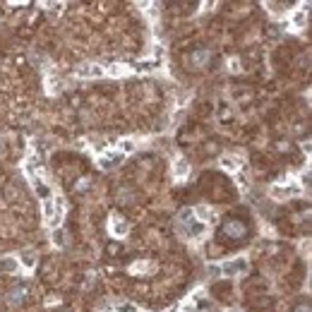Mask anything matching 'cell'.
Returning a JSON list of instances; mask_svg holds the SVG:
<instances>
[{
	"mask_svg": "<svg viewBox=\"0 0 312 312\" xmlns=\"http://www.w3.org/2000/svg\"><path fill=\"white\" fill-rule=\"evenodd\" d=\"M178 233L183 238H192V240H200V238L207 236V226H204L202 221H197V216H194V209H183L180 214H178Z\"/></svg>",
	"mask_w": 312,
	"mask_h": 312,
	"instance_id": "1",
	"label": "cell"
},
{
	"mask_svg": "<svg viewBox=\"0 0 312 312\" xmlns=\"http://www.w3.org/2000/svg\"><path fill=\"white\" fill-rule=\"evenodd\" d=\"M41 211H43V221H46V226L48 228H60L63 216H65V200H63V194L55 190L48 200H43L41 202Z\"/></svg>",
	"mask_w": 312,
	"mask_h": 312,
	"instance_id": "2",
	"label": "cell"
},
{
	"mask_svg": "<svg viewBox=\"0 0 312 312\" xmlns=\"http://www.w3.org/2000/svg\"><path fill=\"white\" fill-rule=\"evenodd\" d=\"M247 267H250V262H247V257H233V260H226L219 264V271L223 274V276H240V274H245L247 271Z\"/></svg>",
	"mask_w": 312,
	"mask_h": 312,
	"instance_id": "3",
	"label": "cell"
},
{
	"mask_svg": "<svg viewBox=\"0 0 312 312\" xmlns=\"http://www.w3.org/2000/svg\"><path fill=\"white\" fill-rule=\"evenodd\" d=\"M269 194L274 200H291L300 194V185H295L293 180H283V183H274L269 190Z\"/></svg>",
	"mask_w": 312,
	"mask_h": 312,
	"instance_id": "4",
	"label": "cell"
},
{
	"mask_svg": "<svg viewBox=\"0 0 312 312\" xmlns=\"http://www.w3.org/2000/svg\"><path fill=\"white\" fill-rule=\"evenodd\" d=\"M123 161H125V156H123L118 149H106V152L99 154V159H96V166H99L101 171H113V168H118Z\"/></svg>",
	"mask_w": 312,
	"mask_h": 312,
	"instance_id": "5",
	"label": "cell"
},
{
	"mask_svg": "<svg viewBox=\"0 0 312 312\" xmlns=\"http://www.w3.org/2000/svg\"><path fill=\"white\" fill-rule=\"evenodd\" d=\"M75 77L77 79H101V77H106V72H103V65H99V63H82L75 70Z\"/></svg>",
	"mask_w": 312,
	"mask_h": 312,
	"instance_id": "6",
	"label": "cell"
},
{
	"mask_svg": "<svg viewBox=\"0 0 312 312\" xmlns=\"http://www.w3.org/2000/svg\"><path fill=\"white\" fill-rule=\"evenodd\" d=\"M108 231L113 238H125L127 233H130V223H127L123 216H118V214H113L108 219Z\"/></svg>",
	"mask_w": 312,
	"mask_h": 312,
	"instance_id": "7",
	"label": "cell"
},
{
	"mask_svg": "<svg viewBox=\"0 0 312 312\" xmlns=\"http://www.w3.org/2000/svg\"><path fill=\"white\" fill-rule=\"evenodd\" d=\"M221 168L223 171H228V173H236L238 168H243V156H240V154H223V156H221Z\"/></svg>",
	"mask_w": 312,
	"mask_h": 312,
	"instance_id": "8",
	"label": "cell"
},
{
	"mask_svg": "<svg viewBox=\"0 0 312 312\" xmlns=\"http://www.w3.org/2000/svg\"><path fill=\"white\" fill-rule=\"evenodd\" d=\"M171 176L176 178V180H185L190 176V161H185L183 156H178L173 161V168H171Z\"/></svg>",
	"mask_w": 312,
	"mask_h": 312,
	"instance_id": "9",
	"label": "cell"
},
{
	"mask_svg": "<svg viewBox=\"0 0 312 312\" xmlns=\"http://www.w3.org/2000/svg\"><path fill=\"white\" fill-rule=\"evenodd\" d=\"M223 236L240 240V238H245V226L240 221H228V223H223Z\"/></svg>",
	"mask_w": 312,
	"mask_h": 312,
	"instance_id": "10",
	"label": "cell"
},
{
	"mask_svg": "<svg viewBox=\"0 0 312 312\" xmlns=\"http://www.w3.org/2000/svg\"><path fill=\"white\" fill-rule=\"evenodd\" d=\"M17 262L24 271H34L36 269V252L34 250H22V252L17 254Z\"/></svg>",
	"mask_w": 312,
	"mask_h": 312,
	"instance_id": "11",
	"label": "cell"
},
{
	"mask_svg": "<svg viewBox=\"0 0 312 312\" xmlns=\"http://www.w3.org/2000/svg\"><path fill=\"white\" fill-rule=\"evenodd\" d=\"M19 262L15 254H5V257H0V271L3 274H19Z\"/></svg>",
	"mask_w": 312,
	"mask_h": 312,
	"instance_id": "12",
	"label": "cell"
},
{
	"mask_svg": "<svg viewBox=\"0 0 312 312\" xmlns=\"http://www.w3.org/2000/svg\"><path fill=\"white\" fill-rule=\"evenodd\" d=\"M209 58H211V53L207 51V48H202V51L190 53V58H187V63H190L192 68H204V65L209 63Z\"/></svg>",
	"mask_w": 312,
	"mask_h": 312,
	"instance_id": "13",
	"label": "cell"
},
{
	"mask_svg": "<svg viewBox=\"0 0 312 312\" xmlns=\"http://www.w3.org/2000/svg\"><path fill=\"white\" fill-rule=\"evenodd\" d=\"M194 216H197V221H202L204 226H209L214 221V209L207 204H200V207H194Z\"/></svg>",
	"mask_w": 312,
	"mask_h": 312,
	"instance_id": "14",
	"label": "cell"
},
{
	"mask_svg": "<svg viewBox=\"0 0 312 312\" xmlns=\"http://www.w3.org/2000/svg\"><path fill=\"white\" fill-rule=\"evenodd\" d=\"M154 269H156V264H154V262H137V264H132V267H130V271H132V274H137V276L152 274Z\"/></svg>",
	"mask_w": 312,
	"mask_h": 312,
	"instance_id": "15",
	"label": "cell"
},
{
	"mask_svg": "<svg viewBox=\"0 0 312 312\" xmlns=\"http://www.w3.org/2000/svg\"><path fill=\"white\" fill-rule=\"evenodd\" d=\"M116 149H118L123 156H127V154H132L137 149V142L132 139V137H125V139H120V142H118V147H116Z\"/></svg>",
	"mask_w": 312,
	"mask_h": 312,
	"instance_id": "16",
	"label": "cell"
},
{
	"mask_svg": "<svg viewBox=\"0 0 312 312\" xmlns=\"http://www.w3.org/2000/svg\"><path fill=\"white\" fill-rule=\"evenodd\" d=\"M106 77H125L132 72V68H123V65H108V68H103Z\"/></svg>",
	"mask_w": 312,
	"mask_h": 312,
	"instance_id": "17",
	"label": "cell"
},
{
	"mask_svg": "<svg viewBox=\"0 0 312 312\" xmlns=\"http://www.w3.org/2000/svg\"><path fill=\"white\" fill-rule=\"evenodd\" d=\"M305 19H307V5H303V8H300L293 15V29H303V26H305Z\"/></svg>",
	"mask_w": 312,
	"mask_h": 312,
	"instance_id": "18",
	"label": "cell"
},
{
	"mask_svg": "<svg viewBox=\"0 0 312 312\" xmlns=\"http://www.w3.org/2000/svg\"><path fill=\"white\" fill-rule=\"evenodd\" d=\"M53 245L55 247H65L68 245V236H65L63 228H53Z\"/></svg>",
	"mask_w": 312,
	"mask_h": 312,
	"instance_id": "19",
	"label": "cell"
},
{
	"mask_svg": "<svg viewBox=\"0 0 312 312\" xmlns=\"http://www.w3.org/2000/svg\"><path fill=\"white\" fill-rule=\"evenodd\" d=\"M24 295H26V288H12V291H10V303L19 305L24 300Z\"/></svg>",
	"mask_w": 312,
	"mask_h": 312,
	"instance_id": "20",
	"label": "cell"
},
{
	"mask_svg": "<svg viewBox=\"0 0 312 312\" xmlns=\"http://www.w3.org/2000/svg\"><path fill=\"white\" fill-rule=\"evenodd\" d=\"M113 312H139V307H137L135 303H127V300H123V303H116Z\"/></svg>",
	"mask_w": 312,
	"mask_h": 312,
	"instance_id": "21",
	"label": "cell"
},
{
	"mask_svg": "<svg viewBox=\"0 0 312 312\" xmlns=\"http://www.w3.org/2000/svg\"><path fill=\"white\" fill-rule=\"evenodd\" d=\"M46 89H48V94H58L60 92V79L58 77H55V79H53V77H46Z\"/></svg>",
	"mask_w": 312,
	"mask_h": 312,
	"instance_id": "22",
	"label": "cell"
},
{
	"mask_svg": "<svg viewBox=\"0 0 312 312\" xmlns=\"http://www.w3.org/2000/svg\"><path fill=\"white\" fill-rule=\"evenodd\" d=\"M228 70H231V72H240V60L233 58L231 60V65H228Z\"/></svg>",
	"mask_w": 312,
	"mask_h": 312,
	"instance_id": "23",
	"label": "cell"
},
{
	"mask_svg": "<svg viewBox=\"0 0 312 312\" xmlns=\"http://www.w3.org/2000/svg\"><path fill=\"white\" fill-rule=\"evenodd\" d=\"M178 312H200V310H197V307H194L192 303H185V305H183V307H180Z\"/></svg>",
	"mask_w": 312,
	"mask_h": 312,
	"instance_id": "24",
	"label": "cell"
},
{
	"mask_svg": "<svg viewBox=\"0 0 312 312\" xmlns=\"http://www.w3.org/2000/svg\"><path fill=\"white\" fill-rule=\"evenodd\" d=\"M48 10H58V8H63V3H43Z\"/></svg>",
	"mask_w": 312,
	"mask_h": 312,
	"instance_id": "25",
	"label": "cell"
},
{
	"mask_svg": "<svg viewBox=\"0 0 312 312\" xmlns=\"http://www.w3.org/2000/svg\"><path fill=\"white\" fill-rule=\"evenodd\" d=\"M298 312H310V307L305 305V307H298Z\"/></svg>",
	"mask_w": 312,
	"mask_h": 312,
	"instance_id": "26",
	"label": "cell"
},
{
	"mask_svg": "<svg viewBox=\"0 0 312 312\" xmlns=\"http://www.w3.org/2000/svg\"><path fill=\"white\" fill-rule=\"evenodd\" d=\"M226 312H238V310H226Z\"/></svg>",
	"mask_w": 312,
	"mask_h": 312,
	"instance_id": "27",
	"label": "cell"
}]
</instances>
